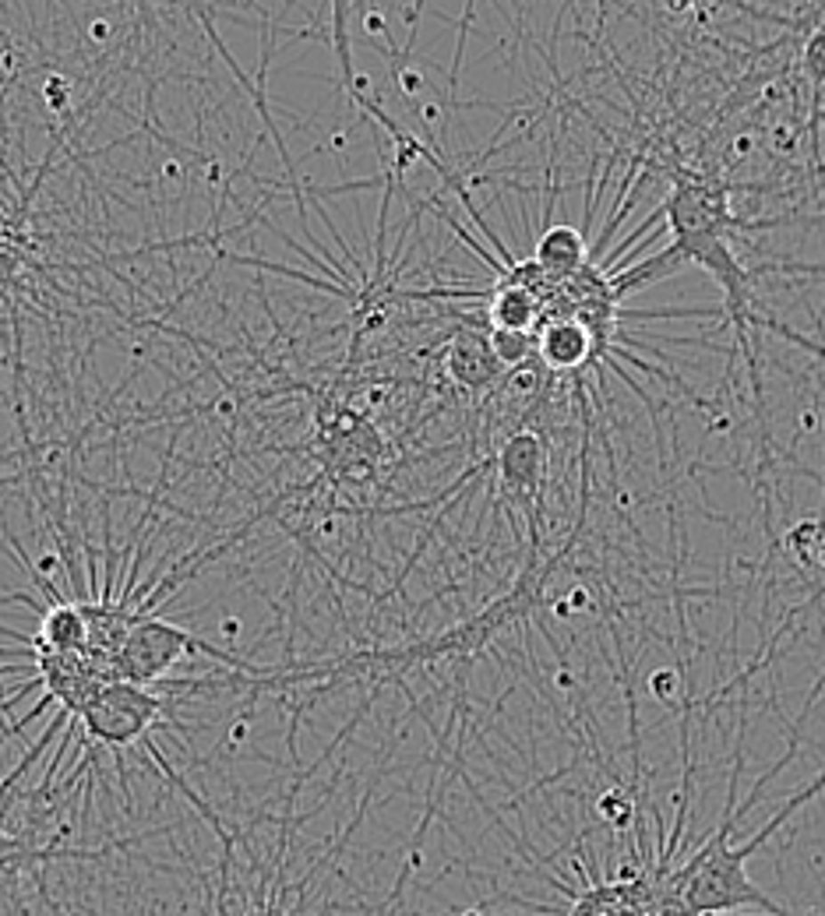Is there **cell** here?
Masks as SVG:
<instances>
[{
  "mask_svg": "<svg viewBox=\"0 0 825 916\" xmlns=\"http://www.w3.org/2000/svg\"><path fill=\"white\" fill-rule=\"evenodd\" d=\"M163 712V702L145 691L134 680H117L89 691V698L78 705V716L85 723V733L99 743L109 747H127L156 723Z\"/></svg>",
  "mask_w": 825,
  "mask_h": 916,
  "instance_id": "1",
  "label": "cell"
},
{
  "mask_svg": "<svg viewBox=\"0 0 825 916\" xmlns=\"http://www.w3.org/2000/svg\"><path fill=\"white\" fill-rule=\"evenodd\" d=\"M183 648H205V645H198L187 631L166 621H142L134 631L124 635V645L117 652V670L124 673V680L149 684L181 659Z\"/></svg>",
  "mask_w": 825,
  "mask_h": 916,
  "instance_id": "2",
  "label": "cell"
},
{
  "mask_svg": "<svg viewBox=\"0 0 825 916\" xmlns=\"http://www.w3.org/2000/svg\"><path fill=\"white\" fill-rule=\"evenodd\" d=\"M544 441L537 434H512V441L501 448L497 469H501V486L519 497V501H540L544 486Z\"/></svg>",
  "mask_w": 825,
  "mask_h": 916,
  "instance_id": "3",
  "label": "cell"
},
{
  "mask_svg": "<svg viewBox=\"0 0 825 916\" xmlns=\"http://www.w3.org/2000/svg\"><path fill=\"white\" fill-rule=\"evenodd\" d=\"M582 261H586V240L578 229H571V226L544 229V237L537 244V261H533L540 272L564 278V275L582 272Z\"/></svg>",
  "mask_w": 825,
  "mask_h": 916,
  "instance_id": "4",
  "label": "cell"
},
{
  "mask_svg": "<svg viewBox=\"0 0 825 916\" xmlns=\"http://www.w3.org/2000/svg\"><path fill=\"white\" fill-rule=\"evenodd\" d=\"M589 346H593V335L578 321H550L547 328L537 335V353L557 370L578 366L589 357Z\"/></svg>",
  "mask_w": 825,
  "mask_h": 916,
  "instance_id": "5",
  "label": "cell"
},
{
  "mask_svg": "<svg viewBox=\"0 0 825 916\" xmlns=\"http://www.w3.org/2000/svg\"><path fill=\"white\" fill-rule=\"evenodd\" d=\"M490 325L494 328H512V332H530L540 321V300L533 296L530 285L508 282L490 293Z\"/></svg>",
  "mask_w": 825,
  "mask_h": 916,
  "instance_id": "6",
  "label": "cell"
},
{
  "mask_svg": "<svg viewBox=\"0 0 825 916\" xmlns=\"http://www.w3.org/2000/svg\"><path fill=\"white\" fill-rule=\"evenodd\" d=\"M497 366L501 364L490 357V346L480 335H458L452 342V350H449V374L456 377L458 384L480 388V384H487L497 374Z\"/></svg>",
  "mask_w": 825,
  "mask_h": 916,
  "instance_id": "7",
  "label": "cell"
},
{
  "mask_svg": "<svg viewBox=\"0 0 825 916\" xmlns=\"http://www.w3.org/2000/svg\"><path fill=\"white\" fill-rule=\"evenodd\" d=\"M89 641V624L78 607H53L43 614V645L53 652H78Z\"/></svg>",
  "mask_w": 825,
  "mask_h": 916,
  "instance_id": "8",
  "label": "cell"
},
{
  "mask_svg": "<svg viewBox=\"0 0 825 916\" xmlns=\"http://www.w3.org/2000/svg\"><path fill=\"white\" fill-rule=\"evenodd\" d=\"M487 346H490V357L501 366H519L537 353V335L533 332H512V328H490Z\"/></svg>",
  "mask_w": 825,
  "mask_h": 916,
  "instance_id": "9",
  "label": "cell"
},
{
  "mask_svg": "<svg viewBox=\"0 0 825 916\" xmlns=\"http://www.w3.org/2000/svg\"><path fill=\"white\" fill-rule=\"evenodd\" d=\"M801 64H805V75L812 78V89H815V102H819V92L825 85V18L822 25L808 36V43H805V57H801Z\"/></svg>",
  "mask_w": 825,
  "mask_h": 916,
  "instance_id": "10",
  "label": "cell"
},
{
  "mask_svg": "<svg viewBox=\"0 0 825 916\" xmlns=\"http://www.w3.org/2000/svg\"><path fill=\"white\" fill-rule=\"evenodd\" d=\"M465 916H480V913H465Z\"/></svg>",
  "mask_w": 825,
  "mask_h": 916,
  "instance_id": "11",
  "label": "cell"
}]
</instances>
